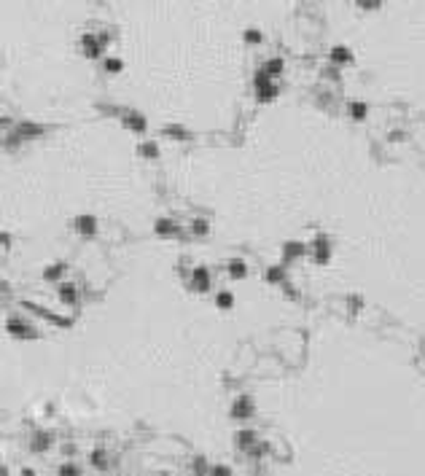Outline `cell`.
I'll return each mask as SVG.
<instances>
[{
  "label": "cell",
  "instance_id": "cell-23",
  "mask_svg": "<svg viewBox=\"0 0 425 476\" xmlns=\"http://www.w3.org/2000/svg\"><path fill=\"white\" fill-rule=\"evenodd\" d=\"M253 84H256V89H261V86H267V84H272V78H269L267 73H264V67L256 73V78H253Z\"/></svg>",
  "mask_w": 425,
  "mask_h": 476
},
{
  "label": "cell",
  "instance_id": "cell-18",
  "mask_svg": "<svg viewBox=\"0 0 425 476\" xmlns=\"http://www.w3.org/2000/svg\"><path fill=\"white\" fill-rule=\"evenodd\" d=\"M140 156H146V159H156V156H159L156 143H143V146H140Z\"/></svg>",
  "mask_w": 425,
  "mask_h": 476
},
{
  "label": "cell",
  "instance_id": "cell-24",
  "mask_svg": "<svg viewBox=\"0 0 425 476\" xmlns=\"http://www.w3.org/2000/svg\"><path fill=\"white\" fill-rule=\"evenodd\" d=\"M62 269H65L62 264H54V267H49V269L43 272V277H46V280H57V277L62 275Z\"/></svg>",
  "mask_w": 425,
  "mask_h": 476
},
{
  "label": "cell",
  "instance_id": "cell-15",
  "mask_svg": "<svg viewBox=\"0 0 425 476\" xmlns=\"http://www.w3.org/2000/svg\"><path fill=\"white\" fill-rule=\"evenodd\" d=\"M256 92H258V100H261V102H269V100L277 97V86H275V84H267V86L256 89Z\"/></svg>",
  "mask_w": 425,
  "mask_h": 476
},
{
  "label": "cell",
  "instance_id": "cell-32",
  "mask_svg": "<svg viewBox=\"0 0 425 476\" xmlns=\"http://www.w3.org/2000/svg\"><path fill=\"white\" fill-rule=\"evenodd\" d=\"M0 242H3V248H8V242H11V237H8V234H0Z\"/></svg>",
  "mask_w": 425,
  "mask_h": 476
},
{
  "label": "cell",
  "instance_id": "cell-33",
  "mask_svg": "<svg viewBox=\"0 0 425 476\" xmlns=\"http://www.w3.org/2000/svg\"><path fill=\"white\" fill-rule=\"evenodd\" d=\"M22 476H35V471H30V468H25V471H22Z\"/></svg>",
  "mask_w": 425,
  "mask_h": 476
},
{
  "label": "cell",
  "instance_id": "cell-19",
  "mask_svg": "<svg viewBox=\"0 0 425 476\" xmlns=\"http://www.w3.org/2000/svg\"><path fill=\"white\" fill-rule=\"evenodd\" d=\"M304 253V245L302 242H286V258H296Z\"/></svg>",
  "mask_w": 425,
  "mask_h": 476
},
{
  "label": "cell",
  "instance_id": "cell-5",
  "mask_svg": "<svg viewBox=\"0 0 425 476\" xmlns=\"http://www.w3.org/2000/svg\"><path fill=\"white\" fill-rule=\"evenodd\" d=\"M124 127L127 129H132V132H146V127H148V121L140 113H124Z\"/></svg>",
  "mask_w": 425,
  "mask_h": 476
},
{
  "label": "cell",
  "instance_id": "cell-17",
  "mask_svg": "<svg viewBox=\"0 0 425 476\" xmlns=\"http://www.w3.org/2000/svg\"><path fill=\"white\" fill-rule=\"evenodd\" d=\"M216 304H218L221 309H232V304H234V296H232L229 291H221V293L216 296Z\"/></svg>",
  "mask_w": 425,
  "mask_h": 476
},
{
  "label": "cell",
  "instance_id": "cell-16",
  "mask_svg": "<svg viewBox=\"0 0 425 476\" xmlns=\"http://www.w3.org/2000/svg\"><path fill=\"white\" fill-rule=\"evenodd\" d=\"M178 232V226H175L170 218H159L156 221V234H175Z\"/></svg>",
  "mask_w": 425,
  "mask_h": 476
},
{
  "label": "cell",
  "instance_id": "cell-27",
  "mask_svg": "<svg viewBox=\"0 0 425 476\" xmlns=\"http://www.w3.org/2000/svg\"><path fill=\"white\" fill-rule=\"evenodd\" d=\"M121 67H124L121 59H105V70H108V73H119Z\"/></svg>",
  "mask_w": 425,
  "mask_h": 476
},
{
  "label": "cell",
  "instance_id": "cell-22",
  "mask_svg": "<svg viewBox=\"0 0 425 476\" xmlns=\"http://www.w3.org/2000/svg\"><path fill=\"white\" fill-rule=\"evenodd\" d=\"M350 116L358 118V121H361V118H366V105L363 102H352L350 105Z\"/></svg>",
  "mask_w": 425,
  "mask_h": 476
},
{
  "label": "cell",
  "instance_id": "cell-21",
  "mask_svg": "<svg viewBox=\"0 0 425 476\" xmlns=\"http://www.w3.org/2000/svg\"><path fill=\"white\" fill-rule=\"evenodd\" d=\"M164 135H170V137H175V140H186L188 137V132H186V129L183 127H164Z\"/></svg>",
  "mask_w": 425,
  "mask_h": 476
},
{
  "label": "cell",
  "instance_id": "cell-14",
  "mask_svg": "<svg viewBox=\"0 0 425 476\" xmlns=\"http://www.w3.org/2000/svg\"><path fill=\"white\" fill-rule=\"evenodd\" d=\"M352 54L345 49V46H334L331 49V62H350Z\"/></svg>",
  "mask_w": 425,
  "mask_h": 476
},
{
  "label": "cell",
  "instance_id": "cell-26",
  "mask_svg": "<svg viewBox=\"0 0 425 476\" xmlns=\"http://www.w3.org/2000/svg\"><path fill=\"white\" fill-rule=\"evenodd\" d=\"M282 277H286V275H282L280 267H272V269L267 272V280H269V283H282Z\"/></svg>",
  "mask_w": 425,
  "mask_h": 476
},
{
  "label": "cell",
  "instance_id": "cell-34",
  "mask_svg": "<svg viewBox=\"0 0 425 476\" xmlns=\"http://www.w3.org/2000/svg\"><path fill=\"white\" fill-rule=\"evenodd\" d=\"M0 476H8V471H6L3 466H0Z\"/></svg>",
  "mask_w": 425,
  "mask_h": 476
},
{
  "label": "cell",
  "instance_id": "cell-8",
  "mask_svg": "<svg viewBox=\"0 0 425 476\" xmlns=\"http://www.w3.org/2000/svg\"><path fill=\"white\" fill-rule=\"evenodd\" d=\"M194 288L202 291V293L210 288V275H207L205 267H197V269H194Z\"/></svg>",
  "mask_w": 425,
  "mask_h": 476
},
{
  "label": "cell",
  "instance_id": "cell-9",
  "mask_svg": "<svg viewBox=\"0 0 425 476\" xmlns=\"http://www.w3.org/2000/svg\"><path fill=\"white\" fill-rule=\"evenodd\" d=\"M234 438H237V447H240V449H251L253 444H258V438H256L253 431H240Z\"/></svg>",
  "mask_w": 425,
  "mask_h": 476
},
{
  "label": "cell",
  "instance_id": "cell-4",
  "mask_svg": "<svg viewBox=\"0 0 425 476\" xmlns=\"http://www.w3.org/2000/svg\"><path fill=\"white\" fill-rule=\"evenodd\" d=\"M102 41L105 38H94V35H84V38H81V46H84V54L86 57H100L102 54Z\"/></svg>",
  "mask_w": 425,
  "mask_h": 476
},
{
  "label": "cell",
  "instance_id": "cell-20",
  "mask_svg": "<svg viewBox=\"0 0 425 476\" xmlns=\"http://www.w3.org/2000/svg\"><path fill=\"white\" fill-rule=\"evenodd\" d=\"M92 466H97V468H108V455H105L102 449L92 452Z\"/></svg>",
  "mask_w": 425,
  "mask_h": 476
},
{
  "label": "cell",
  "instance_id": "cell-31",
  "mask_svg": "<svg viewBox=\"0 0 425 476\" xmlns=\"http://www.w3.org/2000/svg\"><path fill=\"white\" fill-rule=\"evenodd\" d=\"M210 476H232V471L226 466H216V468H210Z\"/></svg>",
  "mask_w": 425,
  "mask_h": 476
},
{
  "label": "cell",
  "instance_id": "cell-11",
  "mask_svg": "<svg viewBox=\"0 0 425 476\" xmlns=\"http://www.w3.org/2000/svg\"><path fill=\"white\" fill-rule=\"evenodd\" d=\"M229 275H232V277H245V275H247L242 258H232V261H229Z\"/></svg>",
  "mask_w": 425,
  "mask_h": 476
},
{
  "label": "cell",
  "instance_id": "cell-6",
  "mask_svg": "<svg viewBox=\"0 0 425 476\" xmlns=\"http://www.w3.org/2000/svg\"><path fill=\"white\" fill-rule=\"evenodd\" d=\"M312 245H315V261H317V264H326L328 256H331V251H328V240H326V237H317Z\"/></svg>",
  "mask_w": 425,
  "mask_h": 476
},
{
  "label": "cell",
  "instance_id": "cell-29",
  "mask_svg": "<svg viewBox=\"0 0 425 476\" xmlns=\"http://www.w3.org/2000/svg\"><path fill=\"white\" fill-rule=\"evenodd\" d=\"M194 471H197L199 476H205V473H207V463H205V457H197V460H194Z\"/></svg>",
  "mask_w": 425,
  "mask_h": 476
},
{
  "label": "cell",
  "instance_id": "cell-28",
  "mask_svg": "<svg viewBox=\"0 0 425 476\" xmlns=\"http://www.w3.org/2000/svg\"><path fill=\"white\" fill-rule=\"evenodd\" d=\"M207 229H210V226H207V221H202V218L194 221V226H191V232H194V234H207Z\"/></svg>",
  "mask_w": 425,
  "mask_h": 476
},
{
  "label": "cell",
  "instance_id": "cell-10",
  "mask_svg": "<svg viewBox=\"0 0 425 476\" xmlns=\"http://www.w3.org/2000/svg\"><path fill=\"white\" fill-rule=\"evenodd\" d=\"M282 67H286V65H282V59H280V57H275V59H269V62L264 65V73H267L269 78H275V76H280V73H282Z\"/></svg>",
  "mask_w": 425,
  "mask_h": 476
},
{
  "label": "cell",
  "instance_id": "cell-1",
  "mask_svg": "<svg viewBox=\"0 0 425 476\" xmlns=\"http://www.w3.org/2000/svg\"><path fill=\"white\" fill-rule=\"evenodd\" d=\"M6 331L11 337H16V339H35V337H38V331H35L30 323H25V320H19V318H11L6 323Z\"/></svg>",
  "mask_w": 425,
  "mask_h": 476
},
{
  "label": "cell",
  "instance_id": "cell-3",
  "mask_svg": "<svg viewBox=\"0 0 425 476\" xmlns=\"http://www.w3.org/2000/svg\"><path fill=\"white\" fill-rule=\"evenodd\" d=\"M251 414H253V403H251V398H247V396L234 401V407H232V417L234 420H247Z\"/></svg>",
  "mask_w": 425,
  "mask_h": 476
},
{
  "label": "cell",
  "instance_id": "cell-30",
  "mask_svg": "<svg viewBox=\"0 0 425 476\" xmlns=\"http://www.w3.org/2000/svg\"><path fill=\"white\" fill-rule=\"evenodd\" d=\"M245 41L247 43H258V41H261V32H258V30H247L245 32Z\"/></svg>",
  "mask_w": 425,
  "mask_h": 476
},
{
  "label": "cell",
  "instance_id": "cell-7",
  "mask_svg": "<svg viewBox=\"0 0 425 476\" xmlns=\"http://www.w3.org/2000/svg\"><path fill=\"white\" fill-rule=\"evenodd\" d=\"M76 229L81 234H94V232H97V221H94V216H78L76 218Z\"/></svg>",
  "mask_w": 425,
  "mask_h": 476
},
{
  "label": "cell",
  "instance_id": "cell-13",
  "mask_svg": "<svg viewBox=\"0 0 425 476\" xmlns=\"http://www.w3.org/2000/svg\"><path fill=\"white\" fill-rule=\"evenodd\" d=\"M49 444H51V433H35V438H32L30 447H32L35 452H43Z\"/></svg>",
  "mask_w": 425,
  "mask_h": 476
},
{
  "label": "cell",
  "instance_id": "cell-25",
  "mask_svg": "<svg viewBox=\"0 0 425 476\" xmlns=\"http://www.w3.org/2000/svg\"><path fill=\"white\" fill-rule=\"evenodd\" d=\"M60 476H81V468L73 466V463H65V466L60 468Z\"/></svg>",
  "mask_w": 425,
  "mask_h": 476
},
{
  "label": "cell",
  "instance_id": "cell-35",
  "mask_svg": "<svg viewBox=\"0 0 425 476\" xmlns=\"http://www.w3.org/2000/svg\"><path fill=\"white\" fill-rule=\"evenodd\" d=\"M162 476H167V473H162Z\"/></svg>",
  "mask_w": 425,
  "mask_h": 476
},
{
  "label": "cell",
  "instance_id": "cell-2",
  "mask_svg": "<svg viewBox=\"0 0 425 476\" xmlns=\"http://www.w3.org/2000/svg\"><path fill=\"white\" fill-rule=\"evenodd\" d=\"M43 135H46V127L43 124H32V121H22L14 129L16 140H35V137H43Z\"/></svg>",
  "mask_w": 425,
  "mask_h": 476
},
{
  "label": "cell",
  "instance_id": "cell-12",
  "mask_svg": "<svg viewBox=\"0 0 425 476\" xmlns=\"http://www.w3.org/2000/svg\"><path fill=\"white\" fill-rule=\"evenodd\" d=\"M60 299H62L65 304H76V302H78L76 285H62V288H60Z\"/></svg>",
  "mask_w": 425,
  "mask_h": 476
}]
</instances>
